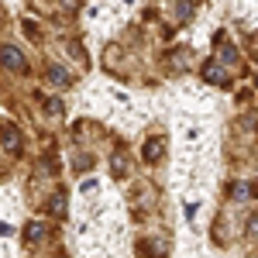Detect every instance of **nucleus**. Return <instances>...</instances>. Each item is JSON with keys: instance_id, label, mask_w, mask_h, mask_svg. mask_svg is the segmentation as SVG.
<instances>
[{"instance_id": "f257e3e1", "label": "nucleus", "mask_w": 258, "mask_h": 258, "mask_svg": "<svg viewBox=\"0 0 258 258\" xmlns=\"http://www.w3.org/2000/svg\"><path fill=\"white\" fill-rule=\"evenodd\" d=\"M248 231H251V234H258V217L251 220V227H248Z\"/></svg>"}]
</instances>
